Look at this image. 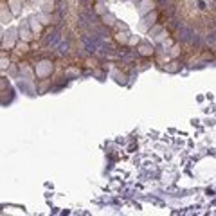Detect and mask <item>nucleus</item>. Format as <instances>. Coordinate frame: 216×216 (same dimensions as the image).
Segmentation results:
<instances>
[{
  "mask_svg": "<svg viewBox=\"0 0 216 216\" xmlns=\"http://www.w3.org/2000/svg\"><path fill=\"white\" fill-rule=\"evenodd\" d=\"M191 36H193V31H191L189 27H182V31H180V40H182V41H187Z\"/></svg>",
  "mask_w": 216,
  "mask_h": 216,
  "instance_id": "1",
  "label": "nucleus"
},
{
  "mask_svg": "<svg viewBox=\"0 0 216 216\" xmlns=\"http://www.w3.org/2000/svg\"><path fill=\"white\" fill-rule=\"evenodd\" d=\"M166 15H168V16H173V15H175V5H168Z\"/></svg>",
  "mask_w": 216,
  "mask_h": 216,
  "instance_id": "2",
  "label": "nucleus"
},
{
  "mask_svg": "<svg viewBox=\"0 0 216 216\" xmlns=\"http://www.w3.org/2000/svg\"><path fill=\"white\" fill-rule=\"evenodd\" d=\"M171 27H178V18H177V16L171 18Z\"/></svg>",
  "mask_w": 216,
  "mask_h": 216,
  "instance_id": "3",
  "label": "nucleus"
},
{
  "mask_svg": "<svg viewBox=\"0 0 216 216\" xmlns=\"http://www.w3.org/2000/svg\"><path fill=\"white\" fill-rule=\"evenodd\" d=\"M81 5H85V7H87V5H88V0H81Z\"/></svg>",
  "mask_w": 216,
  "mask_h": 216,
  "instance_id": "4",
  "label": "nucleus"
},
{
  "mask_svg": "<svg viewBox=\"0 0 216 216\" xmlns=\"http://www.w3.org/2000/svg\"><path fill=\"white\" fill-rule=\"evenodd\" d=\"M160 2H162V4H168V2H169V0H160Z\"/></svg>",
  "mask_w": 216,
  "mask_h": 216,
  "instance_id": "5",
  "label": "nucleus"
}]
</instances>
